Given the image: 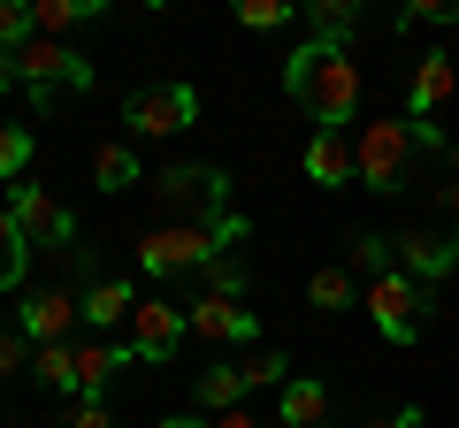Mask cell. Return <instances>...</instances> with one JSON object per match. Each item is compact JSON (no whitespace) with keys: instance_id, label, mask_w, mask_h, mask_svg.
Instances as JSON below:
<instances>
[{"instance_id":"obj_1","label":"cell","mask_w":459,"mask_h":428,"mask_svg":"<svg viewBox=\"0 0 459 428\" xmlns=\"http://www.w3.org/2000/svg\"><path fill=\"white\" fill-rule=\"evenodd\" d=\"M421 161H437V168H452L459 153H452V138L437 131V123H413V116H383V123H368L360 138H352V168H360V192H406L413 184V168Z\"/></svg>"},{"instance_id":"obj_2","label":"cell","mask_w":459,"mask_h":428,"mask_svg":"<svg viewBox=\"0 0 459 428\" xmlns=\"http://www.w3.org/2000/svg\"><path fill=\"white\" fill-rule=\"evenodd\" d=\"M283 92L307 107L322 131H344L352 123V107H360V62L344 47H322V39H307V47L283 62Z\"/></svg>"},{"instance_id":"obj_3","label":"cell","mask_w":459,"mask_h":428,"mask_svg":"<svg viewBox=\"0 0 459 428\" xmlns=\"http://www.w3.org/2000/svg\"><path fill=\"white\" fill-rule=\"evenodd\" d=\"M246 237V214H222V222H169V230L138 237V268L153 283H177V276H207L230 245Z\"/></svg>"},{"instance_id":"obj_4","label":"cell","mask_w":459,"mask_h":428,"mask_svg":"<svg viewBox=\"0 0 459 428\" xmlns=\"http://www.w3.org/2000/svg\"><path fill=\"white\" fill-rule=\"evenodd\" d=\"M146 184H153L161 207L184 214V222H222V214H238V207H230V176L214 161H169L161 176H146Z\"/></svg>"},{"instance_id":"obj_5","label":"cell","mask_w":459,"mask_h":428,"mask_svg":"<svg viewBox=\"0 0 459 428\" xmlns=\"http://www.w3.org/2000/svg\"><path fill=\"white\" fill-rule=\"evenodd\" d=\"M360 306H368V321L383 330V345H421V330H429V283H413L406 268L376 276L360 291Z\"/></svg>"},{"instance_id":"obj_6","label":"cell","mask_w":459,"mask_h":428,"mask_svg":"<svg viewBox=\"0 0 459 428\" xmlns=\"http://www.w3.org/2000/svg\"><path fill=\"white\" fill-rule=\"evenodd\" d=\"M16 69H23V92H31L39 116L54 107V92H92V62L77 47H62V39H31L16 54Z\"/></svg>"},{"instance_id":"obj_7","label":"cell","mask_w":459,"mask_h":428,"mask_svg":"<svg viewBox=\"0 0 459 428\" xmlns=\"http://www.w3.org/2000/svg\"><path fill=\"white\" fill-rule=\"evenodd\" d=\"M123 123H131V138H177L199 123V92L192 84H138L131 99H123Z\"/></svg>"},{"instance_id":"obj_8","label":"cell","mask_w":459,"mask_h":428,"mask_svg":"<svg viewBox=\"0 0 459 428\" xmlns=\"http://www.w3.org/2000/svg\"><path fill=\"white\" fill-rule=\"evenodd\" d=\"M184 337H192V306H184V298H169V291H146V298H138V313H131V352H138L146 367L177 360Z\"/></svg>"},{"instance_id":"obj_9","label":"cell","mask_w":459,"mask_h":428,"mask_svg":"<svg viewBox=\"0 0 459 428\" xmlns=\"http://www.w3.org/2000/svg\"><path fill=\"white\" fill-rule=\"evenodd\" d=\"M16 230H23V245H62V253H84V237H77V214L62 207V199L47 192V184H16Z\"/></svg>"},{"instance_id":"obj_10","label":"cell","mask_w":459,"mask_h":428,"mask_svg":"<svg viewBox=\"0 0 459 428\" xmlns=\"http://www.w3.org/2000/svg\"><path fill=\"white\" fill-rule=\"evenodd\" d=\"M391 261L406 268L413 283H444L459 268V237H437V230H398L391 237Z\"/></svg>"},{"instance_id":"obj_11","label":"cell","mask_w":459,"mask_h":428,"mask_svg":"<svg viewBox=\"0 0 459 428\" xmlns=\"http://www.w3.org/2000/svg\"><path fill=\"white\" fill-rule=\"evenodd\" d=\"M77 321H84V313H77V298H69V291H31V298L16 306V330L31 337V352H39V345H69Z\"/></svg>"},{"instance_id":"obj_12","label":"cell","mask_w":459,"mask_h":428,"mask_svg":"<svg viewBox=\"0 0 459 428\" xmlns=\"http://www.w3.org/2000/svg\"><path fill=\"white\" fill-rule=\"evenodd\" d=\"M192 337L199 345H253L261 337V313L238 306V298H192Z\"/></svg>"},{"instance_id":"obj_13","label":"cell","mask_w":459,"mask_h":428,"mask_svg":"<svg viewBox=\"0 0 459 428\" xmlns=\"http://www.w3.org/2000/svg\"><path fill=\"white\" fill-rule=\"evenodd\" d=\"M452 92H459V69L444 62V47H437V54H421V62H413V84H406V116H413V123H429V116H437V107H444Z\"/></svg>"},{"instance_id":"obj_14","label":"cell","mask_w":459,"mask_h":428,"mask_svg":"<svg viewBox=\"0 0 459 428\" xmlns=\"http://www.w3.org/2000/svg\"><path fill=\"white\" fill-rule=\"evenodd\" d=\"M77 313L92 321V330H123V321L138 313V283H123V276L84 283V291H77Z\"/></svg>"},{"instance_id":"obj_15","label":"cell","mask_w":459,"mask_h":428,"mask_svg":"<svg viewBox=\"0 0 459 428\" xmlns=\"http://www.w3.org/2000/svg\"><path fill=\"white\" fill-rule=\"evenodd\" d=\"M307 184H322V192L360 184V168H352V138H344V131H314V146H307Z\"/></svg>"},{"instance_id":"obj_16","label":"cell","mask_w":459,"mask_h":428,"mask_svg":"<svg viewBox=\"0 0 459 428\" xmlns=\"http://www.w3.org/2000/svg\"><path fill=\"white\" fill-rule=\"evenodd\" d=\"M115 367H138L131 345H77V398H100Z\"/></svg>"},{"instance_id":"obj_17","label":"cell","mask_w":459,"mask_h":428,"mask_svg":"<svg viewBox=\"0 0 459 428\" xmlns=\"http://www.w3.org/2000/svg\"><path fill=\"white\" fill-rule=\"evenodd\" d=\"M92 184H100V192H131V184H146V168H138V146H131V138H108V146L92 153Z\"/></svg>"},{"instance_id":"obj_18","label":"cell","mask_w":459,"mask_h":428,"mask_svg":"<svg viewBox=\"0 0 459 428\" xmlns=\"http://www.w3.org/2000/svg\"><path fill=\"white\" fill-rule=\"evenodd\" d=\"M238 406H246V382H238V367H207V375L192 382V413H199V421H207V413L222 421V413H238Z\"/></svg>"},{"instance_id":"obj_19","label":"cell","mask_w":459,"mask_h":428,"mask_svg":"<svg viewBox=\"0 0 459 428\" xmlns=\"http://www.w3.org/2000/svg\"><path fill=\"white\" fill-rule=\"evenodd\" d=\"M276 413H283V428H322V421H329V390H322L314 375H291Z\"/></svg>"},{"instance_id":"obj_20","label":"cell","mask_w":459,"mask_h":428,"mask_svg":"<svg viewBox=\"0 0 459 428\" xmlns=\"http://www.w3.org/2000/svg\"><path fill=\"white\" fill-rule=\"evenodd\" d=\"M307 16V31L322 39V47H344V39L360 31V0H314V8H299Z\"/></svg>"},{"instance_id":"obj_21","label":"cell","mask_w":459,"mask_h":428,"mask_svg":"<svg viewBox=\"0 0 459 428\" xmlns=\"http://www.w3.org/2000/svg\"><path fill=\"white\" fill-rule=\"evenodd\" d=\"M352 298H360V291H352V268H314V276H307V306H322V313H344Z\"/></svg>"},{"instance_id":"obj_22","label":"cell","mask_w":459,"mask_h":428,"mask_svg":"<svg viewBox=\"0 0 459 428\" xmlns=\"http://www.w3.org/2000/svg\"><path fill=\"white\" fill-rule=\"evenodd\" d=\"M31 375L47 382V390H69V398H77V345H39V352H31Z\"/></svg>"},{"instance_id":"obj_23","label":"cell","mask_w":459,"mask_h":428,"mask_svg":"<svg viewBox=\"0 0 459 428\" xmlns=\"http://www.w3.org/2000/svg\"><path fill=\"white\" fill-rule=\"evenodd\" d=\"M92 16H100V0H39V8H31V23H39L47 39L77 31V23H92Z\"/></svg>"},{"instance_id":"obj_24","label":"cell","mask_w":459,"mask_h":428,"mask_svg":"<svg viewBox=\"0 0 459 428\" xmlns=\"http://www.w3.org/2000/svg\"><path fill=\"white\" fill-rule=\"evenodd\" d=\"M344 245H352V268H360V276L368 283H376V276H391V237H376V230H352V237H344Z\"/></svg>"},{"instance_id":"obj_25","label":"cell","mask_w":459,"mask_h":428,"mask_svg":"<svg viewBox=\"0 0 459 428\" xmlns=\"http://www.w3.org/2000/svg\"><path fill=\"white\" fill-rule=\"evenodd\" d=\"M238 382H246V398H253V390H283V382H291V360H283V352H261V360H238Z\"/></svg>"},{"instance_id":"obj_26","label":"cell","mask_w":459,"mask_h":428,"mask_svg":"<svg viewBox=\"0 0 459 428\" xmlns=\"http://www.w3.org/2000/svg\"><path fill=\"white\" fill-rule=\"evenodd\" d=\"M31 39H39L31 8H23V0H0V54H23Z\"/></svg>"},{"instance_id":"obj_27","label":"cell","mask_w":459,"mask_h":428,"mask_svg":"<svg viewBox=\"0 0 459 428\" xmlns=\"http://www.w3.org/2000/svg\"><path fill=\"white\" fill-rule=\"evenodd\" d=\"M31 168V131L23 123H0V184H16Z\"/></svg>"},{"instance_id":"obj_28","label":"cell","mask_w":459,"mask_h":428,"mask_svg":"<svg viewBox=\"0 0 459 428\" xmlns=\"http://www.w3.org/2000/svg\"><path fill=\"white\" fill-rule=\"evenodd\" d=\"M291 16H299L291 0H238V23H246V31H283Z\"/></svg>"},{"instance_id":"obj_29","label":"cell","mask_w":459,"mask_h":428,"mask_svg":"<svg viewBox=\"0 0 459 428\" xmlns=\"http://www.w3.org/2000/svg\"><path fill=\"white\" fill-rule=\"evenodd\" d=\"M199 283H207L199 298H238V291H246V261H238V253H222V261H214Z\"/></svg>"},{"instance_id":"obj_30","label":"cell","mask_w":459,"mask_h":428,"mask_svg":"<svg viewBox=\"0 0 459 428\" xmlns=\"http://www.w3.org/2000/svg\"><path fill=\"white\" fill-rule=\"evenodd\" d=\"M421 23H459V0H413L398 16V31H421Z\"/></svg>"},{"instance_id":"obj_31","label":"cell","mask_w":459,"mask_h":428,"mask_svg":"<svg viewBox=\"0 0 459 428\" xmlns=\"http://www.w3.org/2000/svg\"><path fill=\"white\" fill-rule=\"evenodd\" d=\"M16 367H31V337L0 321V375H16Z\"/></svg>"},{"instance_id":"obj_32","label":"cell","mask_w":459,"mask_h":428,"mask_svg":"<svg viewBox=\"0 0 459 428\" xmlns=\"http://www.w3.org/2000/svg\"><path fill=\"white\" fill-rule=\"evenodd\" d=\"M69 428H115V413L100 398H69Z\"/></svg>"},{"instance_id":"obj_33","label":"cell","mask_w":459,"mask_h":428,"mask_svg":"<svg viewBox=\"0 0 459 428\" xmlns=\"http://www.w3.org/2000/svg\"><path fill=\"white\" fill-rule=\"evenodd\" d=\"M368 428H421V406H406V413H391V421H368Z\"/></svg>"},{"instance_id":"obj_34","label":"cell","mask_w":459,"mask_h":428,"mask_svg":"<svg viewBox=\"0 0 459 428\" xmlns=\"http://www.w3.org/2000/svg\"><path fill=\"white\" fill-rule=\"evenodd\" d=\"M23 84V69H16V54H0V92H16Z\"/></svg>"},{"instance_id":"obj_35","label":"cell","mask_w":459,"mask_h":428,"mask_svg":"<svg viewBox=\"0 0 459 428\" xmlns=\"http://www.w3.org/2000/svg\"><path fill=\"white\" fill-rule=\"evenodd\" d=\"M444 192V214H452V230H459V184H437Z\"/></svg>"},{"instance_id":"obj_36","label":"cell","mask_w":459,"mask_h":428,"mask_svg":"<svg viewBox=\"0 0 459 428\" xmlns=\"http://www.w3.org/2000/svg\"><path fill=\"white\" fill-rule=\"evenodd\" d=\"M214 428H261V421H253V413L238 406V413H222V421H214Z\"/></svg>"},{"instance_id":"obj_37","label":"cell","mask_w":459,"mask_h":428,"mask_svg":"<svg viewBox=\"0 0 459 428\" xmlns=\"http://www.w3.org/2000/svg\"><path fill=\"white\" fill-rule=\"evenodd\" d=\"M161 428H207V421H199V413H169Z\"/></svg>"}]
</instances>
